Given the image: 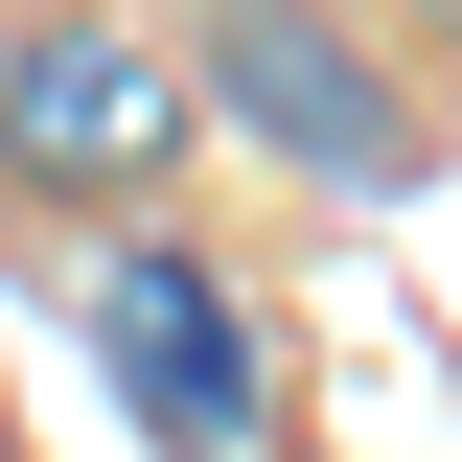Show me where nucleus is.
<instances>
[{
    "mask_svg": "<svg viewBox=\"0 0 462 462\" xmlns=\"http://www.w3.org/2000/svg\"><path fill=\"white\" fill-rule=\"evenodd\" d=\"M93 370H116V416H139L162 462H254V439H278L254 300H231L185 231H93Z\"/></svg>",
    "mask_w": 462,
    "mask_h": 462,
    "instance_id": "obj_1",
    "label": "nucleus"
},
{
    "mask_svg": "<svg viewBox=\"0 0 462 462\" xmlns=\"http://www.w3.org/2000/svg\"><path fill=\"white\" fill-rule=\"evenodd\" d=\"M0 162L69 185V208L162 185L185 162V47L162 23H23V47H0Z\"/></svg>",
    "mask_w": 462,
    "mask_h": 462,
    "instance_id": "obj_2",
    "label": "nucleus"
},
{
    "mask_svg": "<svg viewBox=\"0 0 462 462\" xmlns=\"http://www.w3.org/2000/svg\"><path fill=\"white\" fill-rule=\"evenodd\" d=\"M185 93H231L254 139H300L324 185H393V162H416V116H393V69H346L324 23H208V69H185Z\"/></svg>",
    "mask_w": 462,
    "mask_h": 462,
    "instance_id": "obj_3",
    "label": "nucleus"
}]
</instances>
